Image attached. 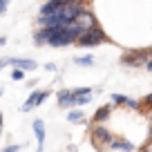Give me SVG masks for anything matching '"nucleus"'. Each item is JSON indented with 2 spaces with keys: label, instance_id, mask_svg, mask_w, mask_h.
Instances as JSON below:
<instances>
[{
  "label": "nucleus",
  "instance_id": "obj_1",
  "mask_svg": "<svg viewBox=\"0 0 152 152\" xmlns=\"http://www.w3.org/2000/svg\"><path fill=\"white\" fill-rule=\"evenodd\" d=\"M105 31L101 27H92V29H85V31L81 34V36L76 38V45L78 47H96V45H101L105 40Z\"/></svg>",
  "mask_w": 152,
  "mask_h": 152
},
{
  "label": "nucleus",
  "instance_id": "obj_2",
  "mask_svg": "<svg viewBox=\"0 0 152 152\" xmlns=\"http://www.w3.org/2000/svg\"><path fill=\"white\" fill-rule=\"evenodd\" d=\"M45 99H47V92H40V90H38V92H31V96H29V99H27V101L23 103V112H29L31 107L40 105V103H43Z\"/></svg>",
  "mask_w": 152,
  "mask_h": 152
},
{
  "label": "nucleus",
  "instance_id": "obj_3",
  "mask_svg": "<svg viewBox=\"0 0 152 152\" xmlns=\"http://www.w3.org/2000/svg\"><path fill=\"white\" fill-rule=\"evenodd\" d=\"M76 23L83 27V31H85V29L96 27V18H94V14H92V11H87V9H81V14H78V18H76Z\"/></svg>",
  "mask_w": 152,
  "mask_h": 152
},
{
  "label": "nucleus",
  "instance_id": "obj_4",
  "mask_svg": "<svg viewBox=\"0 0 152 152\" xmlns=\"http://www.w3.org/2000/svg\"><path fill=\"white\" fill-rule=\"evenodd\" d=\"M34 134H36V141H38V152L45 150V123L40 119L34 121Z\"/></svg>",
  "mask_w": 152,
  "mask_h": 152
},
{
  "label": "nucleus",
  "instance_id": "obj_5",
  "mask_svg": "<svg viewBox=\"0 0 152 152\" xmlns=\"http://www.w3.org/2000/svg\"><path fill=\"white\" fill-rule=\"evenodd\" d=\"M123 63L125 65H143L145 63V52H125Z\"/></svg>",
  "mask_w": 152,
  "mask_h": 152
},
{
  "label": "nucleus",
  "instance_id": "obj_6",
  "mask_svg": "<svg viewBox=\"0 0 152 152\" xmlns=\"http://www.w3.org/2000/svg\"><path fill=\"white\" fill-rule=\"evenodd\" d=\"M9 65H16V69L20 72H31L38 67L34 61H27V58H9Z\"/></svg>",
  "mask_w": 152,
  "mask_h": 152
},
{
  "label": "nucleus",
  "instance_id": "obj_7",
  "mask_svg": "<svg viewBox=\"0 0 152 152\" xmlns=\"http://www.w3.org/2000/svg\"><path fill=\"white\" fill-rule=\"evenodd\" d=\"M58 105H61V107H72V105H74V94H72V90H61L58 92Z\"/></svg>",
  "mask_w": 152,
  "mask_h": 152
},
{
  "label": "nucleus",
  "instance_id": "obj_8",
  "mask_svg": "<svg viewBox=\"0 0 152 152\" xmlns=\"http://www.w3.org/2000/svg\"><path fill=\"white\" fill-rule=\"evenodd\" d=\"M99 139H101V141H112V137H110V130L96 123V128H94V143H99Z\"/></svg>",
  "mask_w": 152,
  "mask_h": 152
},
{
  "label": "nucleus",
  "instance_id": "obj_9",
  "mask_svg": "<svg viewBox=\"0 0 152 152\" xmlns=\"http://www.w3.org/2000/svg\"><path fill=\"white\" fill-rule=\"evenodd\" d=\"M34 40H36V45H47L49 43V29L40 27L36 34H34Z\"/></svg>",
  "mask_w": 152,
  "mask_h": 152
},
{
  "label": "nucleus",
  "instance_id": "obj_10",
  "mask_svg": "<svg viewBox=\"0 0 152 152\" xmlns=\"http://www.w3.org/2000/svg\"><path fill=\"white\" fill-rule=\"evenodd\" d=\"M110 143H112V148H114V150H121V152H132V150H134V145H132V143L123 141V139H114V141H110Z\"/></svg>",
  "mask_w": 152,
  "mask_h": 152
},
{
  "label": "nucleus",
  "instance_id": "obj_11",
  "mask_svg": "<svg viewBox=\"0 0 152 152\" xmlns=\"http://www.w3.org/2000/svg\"><path fill=\"white\" fill-rule=\"evenodd\" d=\"M110 110H112L110 105H103V107H99V110H96V112H94V123H99V125L103 123V121L110 116Z\"/></svg>",
  "mask_w": 152,
  "mask_h": 152
},
{
  "label": "nucleus",
  "instance_id": "obj_12",
  "mask_svg": "<svg viewBox=\"0 0 152 152\" xmlns=\"http://www.w3.org/2000/svg\"><path fill=\"white\" fill-rule=\"evenodd\" d=\"M67 121H69V123H83V121H85V112H83V110H72V112L67 114Z\"/></svg>",
  "mask_w": 152,
  "mask_h": 152
},
{
  "label": "nucleus",
  "instance_id": "obj_13",
  "mask_svg": "<svg viewBox=\"0 0 152 152\" xmlns=\"http://www.w3.org/2000/svg\"><path fill=\"white\" fill-rule=\"evenodd\" d=\"M56 9H58V5L49 0V2H45V5L40 7V16H52V14H54Z\"/></svg>",
  "mask_w": 152,
  "mask_h": 152
},
{
  "label": "nucleus",
  "instance_id": "obj_14",
  "mask_svg": "<svg viewBox=\"0 0 152 152\" xmlns=\"http://www.w3.org/2000/svg\"><path fill=\"white\" fill-rule=\"evenodd\" d=\"M76 65H81V67H92V65H94V58H92V56H81V58H76Z\"/></svg>",
  "mask_w": 152,
  "mask_h": 152
},
{
  "label": "nucleus",
  "instance_id": "obj_15",
  "mask_svg": "<svg viewBox=\"0 0 152 152\" xmlns=\"http://www.w3.org/2000/svg\"><path fill=\"white\" fill-rule=\"evenodd\" d=\"M72 94H74V99H78V96H90L92 90L90 87H76V90H72Z\"/></svg>",
  "mask_w": 152,
  "mask_h": 152
},
{
  "label": "nucleus",
  "instance_id": "obj_16",
  "mask_svg": "<svg viewBox=\"0 0 152 152\" xmlns=\"http://www.w3.org/2000/svg\"><path fill=\"white\" fill-rule=\"evenodd\" d=\"M52 2H56L58 7H63V5H81V0H52Z\"/></svg>",
  "mask_w": 152,
  "mask_h": 152
},
{
  "label": "nucleus",
  "instance_id": "obj_17",
  "mask_svg": "<svg viewBox=\"0 0 152 152\" xmlns=\"http://www.w3.org/2000/svg\"><path fill=\"white\" fill-rule=\"evenodd\" d=\"M92 101V96H78V99H74V105H87Z\"/></svg>",
  "mask_w": 152,
  "mask_h": 152
},
{
  "label": "nucleus",
  "instance_id": "obj_18",
  "mask_svg": "<svg viewBox=\"0 0 152 152\" xmlns=\"http://www.w3.org/2000/svg\"><path fill=\"white\" fill-rule=\"evenodd\" d=\"M23 76H25V72L14 69V72H11V81H23Z\"/></svg>",
  "mask_w": 152,
  "mask_h": 152
},
{
  "label": "nucleus",
  "instance_id": "obj_19",
  "mask_svg": "<svg viewBox=\"0 0 152 152\" xmlns=\"http://www.w3.org/2000/svg\"><path fill=\"white\" fill-rule=\"evenodd\" d=\"M112 103H116V105L125 103V96H123V94H112Z\"/></svg>",
  "mask_w": 152,
  "mask_h": 152
},
{
  "label": "nucleus",
  "instance_id": "obj_20",
  "mask_svg": "<svg viewBox=\"0 0 152 152\" xmlns=\"http://www.w3.org/2000/svg\"><path fill=\"white\" fill-rule=\"evenodd\" d=\"M125 105L132 110H139V101H134V99H125Z\"/></svg>",
  "mask_w": 152,
  "mask_h": 152
},
{
  "label": "nucleus",
  "instance_id": "obj_21",
  "mask_svg": "<svg viewBox=\"0 0 152 152\" xmlns=\"http://www.w3.org/2000/svg\"><path fill=\"white\" fill-rule=\"evenodd\" d=\"M7 7H9V0H0V16L7 11Z\"/></svg>",
  "mask_w": 152,
  "mask_h": 152
},
{
  "label": "nucleus",
  "instance_id": "obj_22",
  "mask_svg": "<svg viewBox=\"0 0 152 152\" xmlns=\"http://www.w3.org/2000/svg\"><path fill=\"white\" fill-rule=\"evenodd\" d=\"M20 150V145H9V148H5L2 152H18Z\"/></svg>",
  "mask_w": 152,
  "mask_h": 152
},
{
  "label": "nucleus",
  "instance_id": "obj_23",
  "mask_svg": "<svg viewBox=\"0 0 152 152\" xmlns=\"http://www.w3.org/2000/svg\"><path fill=\"white\" fill-rule=\"evenodd\" d=\"M145 67H148V69L152 72V61H145Z\"/></svg>",
  "mask_w": 152,
  "mask_h": 152
},
{
  "label": "nucleus",
  "instance_id": "obj_24",
  "mask_svg": "<svg viewBox=\"0 0 152 152\" xmlns=\"http://www.w3.org/2000/svg\"><path fill=\"white\" fill-rule=\"evenodd\" d=\"M148 103H152V94H150V96H148Z\"/></svg>",
  "mask_w": 152,
  "mask_h": 152
},
{
  "label": "nucleus",
  "instance_id": "obj_25",
  "mask_svg": "<svg viewBox=\"0 0 152 152\" xmlns=\"http://www.w3.org/2000/svg\"><path fill=\"white\" fill-rule=\"evenodd\" d=\"M0 125H2V114H0Z\"/></svg>",
  "mask_w": 152,
  "mask_h": 152
},
{
  "label": "nucleus",
  "instance_id": "obj_26",
  "mask_svg": "<svg viewBox=\"0 0 152 152\" xmlns=\"http://www.w3.org/2000/svg\"><path fill=\"white\" fill-rule=\"evenodd\" d=\"M150 54H152V49H150Z\"/></svg>",
  "mask_w": 152,
  "mask_h": 152
}]
</instances>
